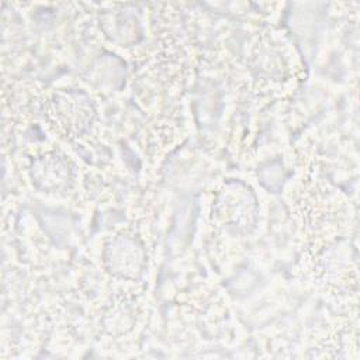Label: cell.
Listing matches in <instances>:
<instances>
[{"mask_svg":"<svg viewBox=\"0 0 360 360\" xmlns=\"http://www.w3.org/2000/svg\"><path fill=\"white\" fill-rule=\"evenodd\" d=\"M118 249H114L111 256L118 257L112 262V271L117 274H121L122 277H128L131 273L141 271L142 264V250L136 246L134 240L124 239L121 243L117 245Z\"/></svg>","mask_w":360,"mask_h":360,"instance_id":"7a4b0ae2","label":"cell"},{"mask_svg":"<svg viewBox=\"0 0 360 360\" xmlns=\"http://www.w3.org/2000/svg\"><path fill=\"white\" fill-rule=\"evenodd\" d=\"M91 104L89 103V100H83L80 96H77L76 93H70L66 97H62L58 103L55 101V114L58 117V120L62 122L60 125L69 128V129H79L82 131L91 120L93 114H77L75 111L83 110L90 107Z\"/></svg>","mask_w":360,"mask_h":360,"instance_id":"6da1fadb","label":"cell"}]
</instances>
